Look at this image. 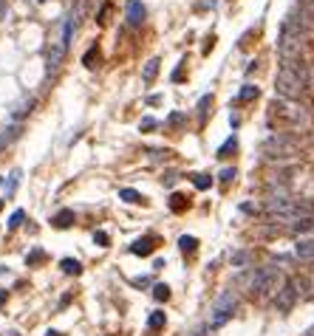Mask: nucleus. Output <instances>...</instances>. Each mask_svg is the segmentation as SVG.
<instances>
[{"mask_svg":"<svg viewBox=\"0 0 314 336\" xmlns=\"http://www.w3.org/2000/svg\"><path fill=\"white\" fill-rule=\"evenodd\" d=\"M275 88L283 99L294 102L303 96L306 91V68L300 59H292V62H283V68L278 71V79H275Z\"/></svg>","mask_w":314,"mask_h":336,"instance_id":"f257e3e1","label":"nucleus"},{"mask_svg":"<svg viewBox=\"0 0 314 336\" xmlns=\"http://www.w3.org/2000/svg\"><path fill=\"white\" fill-rule=\"evenodd\" d=\"M283 286V277H280V268L275 265H264V268H257L249 280V294L257 297V300H266V297H275Z\"/></svg>","mask_w":314,"mask_h":336,"instance_id":"f03ea898","label":"nucleus"},{"mask_svg":"<svg viewBox=\"0 0 314 336\" xmlns=\"http://www.w3.org/2000/svg\"><path fill=\"white\" fill-rule=\"evenodd\" d=\"M297 153V144L292 142V139L286 136H272L264 142V156L272 158V161H278V158H289Z\"/></svg>","mask_w":314,"mask_h":336,"instance_id":"7ed1b4c3","label":"nucleus"},{"mask_svg":"<svg viewBox=\"0 0 314 336\" xmlns=\"http://www.w3.org/2000/svg\"><path fill=\"white\" fill-rule=\"evenodd\" d=\"M235 311V294L232 291H224L218 300H215V308H213V319H210V328H221L227 325L229 316Z\"/></svg>","mask_w":314,"mask_h":336,"instance_id":"20e7f679","label":"nucleus"},{"mask_svg":"<svg viewBox=\"0 0 314 336\" xmlns=\"http://www.w3.org/2000/svg\"><path fill=\"white\" fill-rule=\"evenodd\" d=\"M297 300H300V294H297V288H294V283L292 280H286L283 286H280V291L275 294V308H278L280 314H289Z\"/></svg>","mask_w":314,"mask_h":336,"instance_id":"39448f33","label":"nucleus"},{"mask_svg":"<svg viewBox=\"0 0 314 336\" xmlns=\"http://www.w3.org/2000/svg\"><path fill=\"white\" fill-rule=\"evenodd\" d=\"M153 249H156V237H139V240L130 246V254H136V257H147V254H153Z\"/></svg>","mask_w":314,"mask_h":336,"instance_id":"423d86ee","label":"nucleus"},{"mask_svg":"<svg viewBox=\"0 0 314 336\" xmlns=\"http://www.w3.org/2000/svg\"><path fill=\"white\" fill-rule=\"evenodd\" d=\"M142 20H144V6L139 0H130L128 3V23L130 26H142Z\"/></svg>","mask_w":314,"mask_h":336,"instance_id":"0eeeda50","label":"nucleus"},{"mask_svg":"<svg viewBox=\"0 0 314 336\" xmlns=\"http://www.w3.org/2000/svg\"><path fill=\"white\" fill-rule=\"evenodd\" d=\"M294 257L311 263V260H314V240H300V243L294 246Z\"/></svg>","mask_w":314,"mask_h":336,"instance_id":"6e6552de","label":"nucleus"},{"mask_svg":"<svg viewBox=\"0 0 314 336\" xmlns=\"http://www.w3.org/2000/svg\"><path fill=\"white\" fill-rule=\"evenodd\" d=\"M74 221H77V218H74V209H60V212L51 218V223H54L57 229H68Z\"/></svg>","mask_w":314,"mask_h":336,"instance_id":"1a4fd4ad","label":"nucleus"},{"mask_svg":"<svg viewBox=\"0 0 314 336\" xmlns=\"http://www.w3.org/2000/svg\"><path fill=\"white\" fill-rule=\"evenodd\" d=\"M15 139H20V124H12V127H6L3 133H0V147L12 144Z\"/></svg>","mask_w":314,"mask_h":336,"instance_id":"9d476101","label":"nucleus"},{"mask_svg":"<svg viewBox=\"0 0 314 336\" xmlns=\"http://www.w3.org/2000/svg\"><path fill=\"white\" fill-rule=\"evenodd\" d=\"M159 59L153 57V59H147V65H144V71H142V79L144 82H153V79H156V74H159Z\"/></svg>","mask_w":314,"mask_h":336,"instance_id":"9b49d317","label":"nucleus"},{"mask_svg":"<svg viewBox=\"0 0 314 336\" xmlns=\"http://www.w3.org/2000/svg\"><path fill=\"white\" fill-rule=\"evenodd\" d=\"M257 85H243L241 91H238V102H252V99H257Z\"/></svg>","mask_w":314,"mask_h":336,"instance_id":"f8f14e48","label":"nucleus"},{"mask_svg":"<svg viewBox=\"0 0 314 336\" xmlns=\"http://www.w3.org/2000/svg\"><path fill=\"white\" fill-rule=\"evenodd\" d=\"M165 322H167V316L162 314V311H153L150 319H147V328L150 330H162V328H165Z\"/></svg>","mask_w":314,"mask_h":336,"instance_id":"ddd939ff","label":"nucleus"},{"mask_svg":"<svg viewBox=\"0 0 314 336\" xmlns=\"http://www.w3.org/2000/svg\"><path fill=\"white\" fill-rule=\"evenodd\" d=\"M60 268H63L65 274H79V272H82V265H79V260H71V257H65L63 263H60Z\"/></svg>","mask_w":314,"mask_h":336,"instance_id":"4468645a","label":"nucleus"},{"mask_svg":"<svg viewBox=\"0 0 314 336\" xmlns=\"http://www.w3.org/2000/svg\"><path fill=\"white\" fill-rule=\"evenodd\" d=\"M119 198L122 200H128V204H142V195H139V192H136V189H130V186H128V189H119Z\"/></svg>","mask_w":314,"mask_h":336,"instance_id":"2eb2a0df","label":"nucleus"},{"mask_svg":"<svg viewBox=\"0 0 314 336\" xmlns=\"http://www.w3.org/2000/svg\"><path fill=\"white\" fill-rule=\"evenodd\" d=\"M179 246H181V251H190V254H193V251H195V246H198V240H195L193 235H184V237L179 240Z\"/></svg>","mask_w":314,"mask_h":336,"instance_id":"dca6fc26","label":"nucleus"},{"mask_svg":"<svg viewBox=\"0 0 314 336\" xmlns=\"http://www.w3.org/2000/svg\"><path fill=\"white\" fill-rule=\"evenodd\" d=\"M153 297H156L159 302H165V300H170V288L165 286V283H159V286H153Z\"/></svg>","mask_w":314,"mask_h":336,"instance_id":"f3484780","label":"nucleus"},{"mask_svg":"<svg viewBox=\"0 0 314 336\" xmlns=\"http://www.w3.org/2000/svg\"><path fill=\"white\" fill-rule=\"evenodd\" d=\"M17 184H20V170H15L12 175H9V184H6V195H15Z\"/></svg>","mask_w":314,"mask_h":336,"instance_id":"a211bd4d","label":"nucleus"},{"mask_svg":"<svg viewBox=\"0 0 314 336\" xmlns=\"http://www.w3.org/2000/svg\"><path fill=\"white\" fill-rule=\"evenodd\" d=\"M31 107H34V99H29V102H23L20 107H15V110H12V116H15V119H23V116L29 113Z\"/></svg>","mask_w":314,"mask_h":336,"instance_id":"6ab92c4d","label":"nucleus"},{"mask_svg":"<svg viewBox=\"0 0 314 336\" xmlns=\"http://www.w3.org/2000/svg\"><path fill=\"white\" fill-rule=\"evenodd\" d=\"M184 207H187V198H184V195H173V198H170V209H173V212H181Z\"/></svg>","mask_w":314,"mask_h":336,"instance_id":"aec40b11","label":"nucleus"},{"mask_svg":"<svg viewBox=\"0 0 314 336\" xmlns=\"http://www.w3.org/2000/svg\"><path fill=\"white\" fill-rule=\"evenodd\" d=\"M99 59V51L96 48H88L85 51V57H82V65H88V68H93V62Z\"/></svg>","mask_w":314,"mask_h":336,"instance_id":"412c9836","label":"nucleus"},{"mask_svg":"<svg viewBox=\"0 0 314 336\" xmlns=\"http://www.w3.org/2000/svg\"><path fill=\"white\" fill-rule=\"evenodd\" d=\"M193 184H195V189H210L213 178L210 175H193Z\"/></svg>","mask_w":314,"mask_h":336,"instance_id":"4be33fe9","label":"nucleus"},{"mask_svg":"<svg viewBox=\"0 0 314 336\" xmlns=\"http://www.w3.org/2000/svg\"><path fill=\"white\" fill-rule=\"evenodd\" d=\"M43 260H45V251H43V249H34L29 257H26V263H29V265H37V263H43Z\"/></svg>","mask_w":314,"mask_h":336,"instance_id":"5701e85b","label":"nucleus"},{"mask_svg":"<svg viewBox=\"0 0 314 336\" xmlns=\"http://www.w3.org/2000/svg\"><path fill=\"white\" fill-rule=\"evenodd\" d=\"M23 221H26V212H23V209H17V212L12 215V218H9V229H17V226H20Z\"/></svg>","mask_w":314,"mask_h":336,"instance_id":"b1692460","label":"nucleus"},{"mask_svg":"<svg viewBox=\"0 0 314 336\" xmlns=\"http://www.w3.org/2000/svg\"><path fill=\"white\" fill-rule=\"evenodd\" d=\"M235 147H238V139H235V136H232V139H227V142H224V147L218 150V158H224L229 150H235Z\"/></svg>","mask_w":314,"mask_h":336,"instance_id":"393cba45","label":"nucleus"},{"mask_svg":"<svg viewBox=\"0 0 314 336\" xmlns=\"http://www.w3.org/2000/svg\"><path fill=\"white\" fill-rule=\"evenodd\" d=\"M246 263H249V254H246V251L232 254V265H235V268H241V265H246Z\"/></svg>","mask_w":314,"mask_h":336,"instance_id":"a878e982","label":"nucleus"},{"mask_svg":"<svg viewBox=\"0 0 314 336\" xmlns=\"http://www.w3.org/2000/svg\"><path fill=\"white\" fill-rule=\"evenodd\" d=\"M93 243L108 246V243H111V237H108V232H93Z\"/></svg>","mask_w":314,"mask_h":336,"instance_id":"bb28decb","label":"nucleus"},{"mask_svg":"<svg viewBox=\"0 0 314 336\" xmlns=\"http://www.w3.org/2000/svg\"><path fill=\"white\" fill-rule=\"evenodd\" d=\"M300 12H306L308 17H314V0H300Z\"/></svg>","mask_w":314,"mask_h":336,"instance_id":"cd10ccee","label":"nucleus"},{"mask_svg":"<svg viewBox=\"0 0 314 336\" xmlns=\"http://www.w3.org/2000/svg\"><path fill=\"white\" fill-rule=\"evenodd\" d=\"M238 172L235 170H221V175H218V178H221V184H229V181L235 178Z\"/></svg>","mask_w":314,"mask_h":336,"instance_id":"c85d7f7f","label":"nucleus"},{"mask_svg":"<svg viewBox=\"0 0 314 336\" xmlns=\"http://www.w3.org/2000/svg\"><path fill=\"white\" fill-rule=\"evenodd\" d=\"M156 119H150V116H147V119H142V124H139V130H153V127H156Z\"/></svg>","mask_w":314,"mask_h":336,"instance_id":"c756f323","label":"nucleus"},{"mask_svg":"<svg viewBox=\"0 0 314 336\" xmlns=\"http://www.w3.org/2000/svg\"><path fill=\"white\" fill-rule=\"evenodd\" d=\"M162 181H165V186H173L176 181H179V175H176V172H167V175H165Z\"/></svg>","mask_w":314,"mask_h":336,"instance_id":"7c9ffc66","label":"nucleus"},{"mask_svg":"<svg viewBox=\"0 0 314 336\" xmlns=\"http://www.w3.org/2000/svg\"><path fill=\"white\" fill-rule=\"evenodd\" d=\"M181 119H184L181 113H173V116H170V124H181Z\"/></svg>","mask_w":314,"mask_h":336,"instance_id":"2f4dec72","label":"nucleus"},{"mask_svg":"<svg viewBox=\"0 0 314 336\" xmlns=\"http://www.w3.org/2000/svg\"><path fill=\"white\" fill-rule=\"evenodd\" d=\"M243 212H257V207H252V204H241Z\"/></svg>","mask_w":314,"mask_h":336,"instance_id":"473e14b6","label":"nucleus"},{"mask_svg":"<svg viewBox=\"0 0 314 336\" xmlns=\"http://www.w3.org/2000/svg\"><path fill=\"white\" fill-rule=\"evenodd\" d=\"M45 336H60V333H57V330H48V333H45Z\"/></svg>","mask_w":314,"mask_h":336,"instance_id":"72a5a7b5","label":"nucleus"},{"mask_svg":"<svg viewBox=\"0 0 314 336\" xmlns=\"http://www.w3.org/2000/svg\"><path fill=\"white\" fill-rule=\"evenodd\" d=\"M311 223H314V212H311Z\"/></svg>","mask_w":314,"mask_h":336,"instance_id":"f704fd0d","label":"nucleus"},{"mask_svg":"<svg viewBox=\"0 0 314 336\" xmlns=\"http://www.w3.org/2000/svg\"><path fill=\"white\" fill-rule=\"evenodd\" d=\"M195 336H204V333H195Z\"/></svg>","mask_w":314,"mask_h":336,"instance_id":"c9c22d12","label":"nucleus"}]
</instances>
